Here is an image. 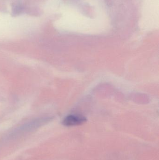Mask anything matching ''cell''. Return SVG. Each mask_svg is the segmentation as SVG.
I'll list each match as a JSON object with an SVG mask.
<instances>
[{
    "label": "cell",
    "instance_id": "1",
    "mask_svg": "<svg viewBox=\"0 0 159 160\" xmlns=\"http://www.w3.org/2000/svg\"><path fill=\"white\" fill-rule=\"evenodd\" d=\"M86 121V118L82 116L71 115L65 118L63 121V124L67 127H72L82 125Z\"/></svg>",
    "mask_w": 159,
    "mask_h": 160
}]
</instances>
